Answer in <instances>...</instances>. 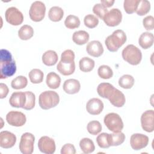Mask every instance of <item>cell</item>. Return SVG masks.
Returning a JSON list of instances; mask_svg holds the SVG:
<instances>
[{"instance_id":"cell-1","label":"cell","mask_w":154,"mask_h":154,"mask_svg":"<svg viewBox=\"0 0 154 154\" xmlns=\"http://www.w3.org/2000/svg\"><path fill=\"white\" fill-rule=\"evenodd\" d=\"M16 71L15 61L10 51L2 49L0 51V78L5 79L13 76Z\"/></svg>"},{"instance_id":"cell-2","label":"cell","mask_w":154,"mask_h":154,"mask_svg":"<svg viewBox=\"0 0 154 154\" xmlns=\"http://www.w3.org/2000/svg\"><path fill=\"white\" fill-rule=\"evenodd\" d=\"M75 53L70 49H67L61 55V60L57 66V70L64 76L73 74L75 70Z\"/></svg>"},{"instance_id":"cell-3","label":"cell","mask_w":154,"mask_h":154,"mask_svg":"<svg viewBox=\"0 0 154 154\" xmlns=\"http://www.w3.org/2000/svg\"><path fill=\"white\" fill-rule=\"evenodd\" d=\"M126 38V35L123 30L117 29L106 38L105 44L108 51L116 52L125 44Z\"/></svg>"},{"instance_id":"cell-4","label":"cell","mask_w":154,"mask_h":154,"mask_svg":"<svg viewBox=\"0 0 154 154\" xmlns=\"http://www.w3.org/2000/svg\"><path fill=\"white\" fill-rule=\"evenodd\" d=\"M59 102V95L57 92L52 90L42 92L38 97V103L40 108L45 110L56 106Z\"/></svg>"},{"instance_id":"cell-5","label":"cell","mask_w":154,"mask_h":154,"mask_svg":"<svg viewBox=\"0 0 154 154\" xmlns=\"http://www.w3.org/2000/svg\"><path fill=\"white\" fill-rule=\"evenodd\" d=\"M122 55L125 61L133 66L139 64L142 59L141 51L134 45H127L123 49Z\"/></svg>"},{"instance_id":"cell-6","label":"cell","mask_w":154,"mask_h":154,"mask_svg":"<svg viewBox=\"0 0 154 154\" xmlns=\"http://www.w3.org/2000/svg\"><path fill=\"white\" fill-rule=\"evenodd\" d=\"M103 122L107 128L113 132L122 131L124 126L122 118L115 112L107 114L104 117Z\"/></svg>"},{"instance_id":"cell-7","label":"cell","mask_w":154,"mask_h":154,"mask_svg":"<svg viewBox=\"0 0 154 154\" xmlns=\"http://www.w3.org/2000/svg\"><path fill=\"white\" fill-rule=\"evenodd\" d=\"M45 13L46 6L43 2L40 1H36L32 3L29 10L30 19L36 22L42 21L44 19Z\"/></svg>"},{"instance_id":"cell-8","label":"cell","mask_w":154,"mask_h":154,"mask_svg":"<svg viewBox=\"0 0 154 154\" xmlns=\"http://www.w3.org/2000/svg\"><path fill=\"white\" fill-rule=\"evenodd\" d=\"M35 137L29 132H25L21 136L19 147L23 154H31L34 151Z\"/></svg>"},{"instance_id":"cell-9","label":"cell","mask_w":154,"mask_h":154,"mask_svg":"<svg viewBox=\"0 0 154 154\" xmlns=\"http://www.w3.org/2000/svg\"><path fill=\"white\" fill-rule=\"evenodd\" d=\"M6 21L14 26L20 25L23 21V16L22 12L16 7H11L8 8L5 13Z\"/></svg>"},{"instance_id":"cell-10","label":"cell","mask_w":154,"mask_h":154,"mask_svg":"<svg viewBox=\"0 0 154 154\" xmlns=\"http://www.w3.org/2000/svg\"><path fill=\"white\" fill-rule=\"evenodd\" d=\"M122 14L118 8H112L104 16L103 20L105 23L109 26H116L119 25L122 22Z\"/></svg>"},{"instance_id":"cell-11","label":"cell","mask_w":154,"mask_h":154,"mask_svg":"<svg viewBox=\"0 0 154 154\" xmlns=\"http://www.w3.org/2000/svg\"><path fill=\"white\" fill-rule=\"evenodd\" d=\"M6 120L10 125L19 127L25 125L26 118L25 115L20 111H11L6 115Z\"/></svg>"},{"instance_id":"cell-12","label":"cell","mask_w":154,"mask_h":154,"mask_svg":"<svg viewBox=\"0 0 154 154\" xmlns=\"http://www.w3.org/2000/svg\"><path fill=\"white\" fill-rule=\"evenodd\" d=\"M38 147L41 152L46 154H52L56 149L54 140L48 136H43L38 140Z\"/></svg>"},{"instance_id":"cell-13","label":"cell","mask_w":154,"mask_h":154,"mask_svg":"<svg viewBox=\"0 0 154 154\" xmlns=\"http://www.w3.org/2000/svg\"><path fill=\"white\" fill-rule=\"evenodd\" d=\"M154 111L149 109L144 111L141 116V125L143 129L147 132L154 130Z\"/></svg>"},{"instance_id":"cell-14","label":"cell","mask_w":154,"mask_h":154,"mask_svg":"<svg viewBox=\"0 0 154 154\" xmlns=\"http://www.w3.org/2000/svg\"><path fill=\"white\" fill-rule=\"evenodd\" d=\"M149 137L147 135L136 133L131 135L130 144L134 150H138L146 147L149 143Z\"/></svg>"},{"instance_id":"cell-15","label":"cell","mask_w":154,"mask_h":154,"mask_svg":"<svg viewBox=\"0 0 154 154\" xmlns=\"http://www.w3.org/2000/svg\"><path fill=\"white\" fill-rule=\"evenodd\" d=\"M16 142V135L7 131H1L0 133V146L4 149H9L14 146Z\"/></svg>"},{"instance_id":"cell-16","label":"cell","mask_w":154,"mask_h":154,"mask_svg":"<svg viewBox=\"0 0 154 154\" xmlns=\"http://www.w3.org/2000/svg\"><path fill=\"white\" fill-rule=\"evenodd\" d=\"M103 102L98 98L90 99L86 104V109L91 115H99L103 111Z\"/></svg>"},{"instance_id":"cell-17","label":"cell","mask_w":154,"mask_h":154,"mask_svg":"<svg viewBox=\"0 0 154 154\" xmlns=\"http://www.w3.org/2000/svg\"><path fill=\"white\" fill-rule=\"evenodd\" d=\"M86 51L88 54L92 57H99L103 53V48L99 41L93 40L87 44Z\"/></svg>"},{"instance_id":"cell-18","label":"cell","mask_w":154,"mask_h":154,"mask_svg":"<svg viewBox=\"0 0 154 154\" xmlns=\"http://www.w3.org/2000/svg\"><path fill=\"white\" fill-rule=\"evenodd\" d=\"M26 94L25 92H14L9 99L10 105L14 108H22L26 102Z\"/></svg>"},{"instance_id":"cell-19","label":"cell","mask_w":154,"mask_h":154,"mask_svg":"<svg viewBox=\"0 0 154 154\" xmlns=\"http://www.w3.org/2000/svg\"><path fill=\"white\" fill-rule=\"evenodd\" d=\"M108 99L109 100V102L116 107L123 106L126 102L124 94L116 88L114 89Z\"/></svg>"},{"instance_id":"cell-20","label":"cell","mask_w":154,"mask_h":154,"mask_svg":"<svg viewBox=\"0 0 154 154\" xmlns=\"http://www.w3.org/2000/svg\"><path fill=\"white\" fill-rule=\"evenodd\" d=\"M63 88L65 93L69 94H73L79 91L81 84L77 79H69L64 82Z\"/></svg>"},{"instance_id":"cell-21","label":"cell","mask_w":154,"mask_h":154,"mask_svg":"<svg viewBox=\"0 0 154 154\" xmlns=\"http://www.w3.org/2000/svg\"><path fill=\"white\" fill-rule=\"evenodd\" d=\"M153 34L149 32H143L138 38V43L144 49H147L150 48L153 45Z\"/></svg>"},{"instance_id":"cell-22","label":"cell","mask_w":154,"mask_h":154,"mask_svg":"<svg viewBox=\"0 0 154 154\" xmlns=\"http://www.w3.org/2000/svg\"><path fill=\"white\" fill-rule=\"evenodd\" d=\"M58 60V57L55 51L53 50H48L43 53L42 55V62L48 66L55 65Z\"/></svg>"},{"instance_id":"cell-23","label":"cell","mask_w":154,"mask_h":154,"mask_svg":"<svg viewBox=\"0 0 154 154\" xmlns=\"http://www.w3.org/2000/svg\"><path fill=\"white\" fill-rule=\"evenodd\" d=\"M114 88L115 87L112 84L108 82H102L97 86V92L100 97L108 99Z\"/></svg>"},{"instance_id":"cell-24","label":"cell","mask_w":154,"mask_h":154,"mask_svg":"<svg viewBox=\"0 0 154 154\" xmlns=\"http://www.w3.org/2000/svg\"><path fill=\"white\" fill-rule=\"evenodd\" d=\"M46 83L50 88L57 89L60 85L61 78L58 74L54 72H49L46 76Z\"/></svg>"},{"instance_id":"cell-25","label":"cell","mask_w":154,"mask_h":154,"mask_svg":"<svg viewBox=\"0 0 154 154\" xmlns=\"http://www.w3.org/2000/svg\"><path fill=\"white\" fill-rule=\"evenodd\" d=\"M89 34L84 30L75 31L72 35L73 42L78 45H82L87 43L89 40Z\"/></svg>"},{"instance_id":"cell-26","label":"cell","mask_w":154,"mask_h":154,"mask_svg":"<svg viewBox=\"0 0 154 154\" xmlns=\"http://www.w3.org/2000/svg\"><path fill=\"white\" fill-rule=\"evenodd\" d=\"M125 140V135L120 132L109 134L108 141L110 146H117L122 144Z\"/></svg>"},{"instance_id":"cell-27","label":"cell","mask_w":154,"mask_h":154,"mask_svg":"<svg viewBox=\"0 0 154 154\" xmlns=\"http://www.w3.org/2000/svg\"><path fill=\"white\" fill-rule=\"evenodd\" d=\"M94 61L87 57L82 58L79 62V69L83 72H89L94 67Z\"/></svg>"},{"instance_id":"cell-28","label":"cell","mask_w":154,"mask_h":154,"mask_svg":"<svg viewBox=\"0 0 154 154\" xmlns=\"http://www.w3.org/2000/svg\"><path fill=\"white\" fill-rule=\"evenodd\" d=\"M64 16L63 10L58 6H54L51 7L48 12V17L51 21L59 22Z\"/></svg>"},{"instance_id":"cell-29","label":"cell","mask_w":154,"mask_h":154,"mask_svg":"<svg viewBox=\"0 0 154 154\" xmlns=\"http://www.w3.org/2000/svg\"><path fill=\"white\" fill-rule=\"evenodd\" d=\"M79 147L84 153L88 154L94 152L95 146L93 141L88 138H84L79 141Z\"/></svg>"},{"instance_id":"cell-30","label":"cell","mask_w":154,"mask_h":154,"mask_svg":"<svg viewBox=\"0 0 154 154\" xmlns=\"http://www.w3.org/2000/svg\"><path fill=\"white\" fill-rule=\"evenodd\" d=\"M34 35V29L32 26L28 25H24L18 31V36L22 40L30 39Z\"/></svg>"},{"instance_id":"cell-31","label":"cell","mask_w":154,"mask_h":154,"mask_svg":"<svg viewBox=\"0 0 154 154\" xmlns=\"http://www.w3.org/2000/svg\"><path fill=\"white\" fill-rule=\"evenodd\" d=\"M119 85L123 88L129 89L131 88L135 82V79L132 75H124L122 76L119 79Z\"/></svg>"},{"instance_id":"cell-32","label":"cell","mask_w":154,"mask_h":154,"mask_svg":"<svg viewBox=\"0 0 154 154\" xmlns=\"http://www.w3.org/2000/svg\"><path fill=\"white\" fill-rule=\"evenodd\" d=\"M30 81L32 84L41 83L43 80V72L38 69H33L28 73Z\"/></svg>"},{"instance_id":"cell-33","label":"cell","mask_w":154,"mask_h":154,"mask_svg":"<svg viewBox=\"0 0 154 154\" xmlns=\"http://www.w3.org/2000/svg\"><path fill=\"white\" fill-rule=\"evenodd\" d=\"M28 84V79L24 76H17L11 81V86L13 89L19 90L24 88Z\"/></svg>"},{"instance_id":"cell-34","label":"cell","mask_w":154,"mask_h":154,"mask_svg":"<svg viewBox=\"0 0 154 154\" xmlns=\"http://www.w3.org/2000/svg\"><path fill=\"white\" fill-rule=\"evenodd\" d=\"M81 22L79 17L75 15H69L66 17L64 20V25L68 29H75L78 28Z\"/></svg>"},{"instance_id":"cell-35","label":"cell","mask_w":154,"mask_h":154,"mask_svg":"<svg viewBox=\"0 0 154 154\" xmlns=\"http://www.w3.org/2000/svg\"><path fill=\"white\" fill-rule=\"evenodd\" d=\"M97 73L100 78L104 79H110L113 76V71L112 69L107 65L100 66L98 68Z\"/></svg>"},{"instance_id":"cell-36","label":"cell","mask_w":154,"mask_h":154,"mask_svg":"<svg viewBox=\"0 0 154 154\" xmlns=\"http://www.w3.org/2000/svg\"><path fill=\"white\" fill-rule=\"evenodd\" d=\"M140 0H125L123 7L128 14H132L136 11Z\"/></svg>"},{"instance_id":"cell-37","label":"cell","mask_w":154,"mask_h":154,"mask_svg":"<svg viewBox=\"0 0 154 154\" xmlns=\"http://www.w3.org/2000/svg\"><path fill=\"white\" fill-rule=\"evenodd\" d=\"M150 10V3L147 0H140L138 4L136 13L139 16H144L147 14Z\"/></svg>"},{"instance_id":"cell-38","label":"cell","mask_w":154,"mask_h":154,"mask_svg":"<svg viewBox=\"0 0 154 154\" xmlns=\"http://www.w3.org/2000/svg\"><path fill=\"white\" fill-rule=\"evenodd\" d=\"M87 129L90 134L96 135L101 132L102 125L97 120H92L87 124Z\"/></svg>"},{"instance_id":"cell-39","label":"cell","mask_w":154,"mask_h":154,"mask_svg":"<svg viewBox=\"0 0 154 154\" xmlns=\"http://www.w3.org/2000/svg\"><path fill=\"white\" fill-rule=\"evenodd\" d=\"M26 94V102L23 107L24 109L26 110H31L35 106V94L29 91H25Z\"/></svg>"},{"instance_id":"cell-40","label":"cell","mask_w":154,"mask_h":154,"mask_svg":"<svg viewBox=\"0 0 154 154\" xmlns=\"http://www.w3.org/2000/svg\"><path fill=\"white\" fill-rule=\"evenodd\" d=\"M108 135L109 134L103 132L97 137L96 142L100 148L106 149L110 147L108 141Z\"/></svg>"},{"instance_id":"cell-41","label":"cell","mask_w":154,"mask_h":154,"mask_svg":"<svg viewBox=\"0 0 154 154\" xmlns=\"http://www.w3.org/2000/svg\"><path fill=\"white\" fill-rule=\"evenodd\" d=\"M84 25L89 28H94L97 26L99 23V19L93 14H87L84 19Z\"/></svg>"},{"instance_id":"cell-42","label":"cell","mask_w":154,"mask_h":154,"mask_svg":"<svg viewBox=\"0 0 154 154\" xmlns=\"http://www.w3.org/2000/svg\"><path fill=\"white\" fill-rule=\"evenodd\" d=\"M108 11L107 8L100 3L96 4L93 7V12L102 20Z\"/></svg>"},{"instance_id":"cell-43","label":"cell","mask_w":154,"mask_h":154,"mask_svg":"<svg viewBox=\"0 0 154 154\" xmlns=\"http://www.w3.org/2000/svg\"><path fill=\"white\" fill-rule=\"evenodd\" d=\"M143 26L146 30H153L154 28V18L152 16H147L143 20Z\"/></svg>"},{"instance_id":"cell-44","label":"cell","mask_w":154,"mask_h":154,"mask_svg":"<svg viewBox=\"0 0 154 154\" xmlns=\"http://www.w3.org/2000/svg\"><path fill=\"white\" fill-rule=\"evenodd\" d=\"M61 154H75L76 153L75 147L73 144L70 143L65 144L61 147Z\"/></svg>"},{"instance_id":"cell-45","label":"cell","mask_w":154,"mask_h":154,"mask_svg":"<svg viewBox=\"0 0 154 154\" xmlns=\"http://www.w3.org/2000/svg\"><path fill=\"white\" fill-rule=\"evenodd\" d=\"M9 92L7 85L4 83L0 84V98L4 99L6 97Z\"/></svg>"},{"instance_id":"cell-46","label":"cell","mask_w":154,"mask_h":154,"mask_svg":"<svg viewBox=\"0 0 154 154\" xmlns=\"http://www.w3.org/2000/svg\"><path fill=\"white\" fill-rule=\"evenodd\" d=\"M114 0H109V1H106V0H102L100 1V4H102L103 5H104L106 8L111 7L113 4L114 3Z\"/></svg>"}]
</instances>
